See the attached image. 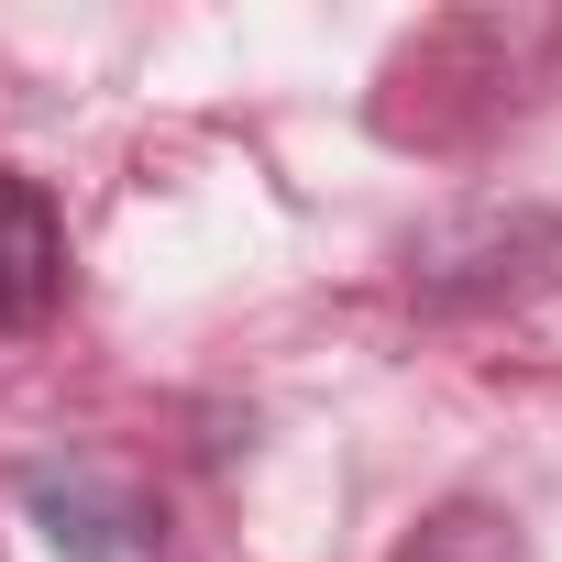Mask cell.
<instances>
[{"instance_id":"1","label":"cell","mask_w":562,"mask_h":562,"mask_svg":"<svg viewBox=\"0 0 562 562\" xmlns=\"http://www.w3.org/2000/svg\"><path fill=\"white\" fill-rule=\"evenodd\" d=\"M67 299V221L34 177L0 166V331H34Z\"/></svg>"},{"instance_id":"2","label":"cell","mask_w":562,"mask_h":562,"mask_svg":"<svg viewBox=\"0 0 562 562\" xmlns=\"http://www.w3.org/2000/svg\"><path fill=\"white\" fill-rule=\"evenodd\" d=\"M34 518L67 562H133L144 551V507L100 474H34Z\"/></svg>"},{"instance_id":"3","label":"cell","mask_w":562,"mask_h":562,"mask_svg":"<svg viewBox=\"0 0 562 562\" xmlns=\"http://www.w3.org/2000/svg\"><path fill=\"white\" fill-rule=\"evenodd\" d=\"M397 562H529V540H518V518H507V507L452 496V507H430V518L397 540Z\"/></svg>"}]
</instances>
